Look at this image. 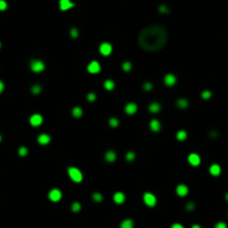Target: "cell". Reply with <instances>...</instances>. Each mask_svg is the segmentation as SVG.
<instances>
[{"label":"cell","instance_id":"1","mask_svg":"<svg viewBox=\"0 0 228 228\" xmlns=\"http://www.w3.org/2000/svg\"><path fill=\"white\" fill-rule=\"evenodd\" d=\"M141 48L147 52H157L168 41V31L162 26L152 25L144 28L137 38Z\"/></svg>","mask_w":228,"mask_h":228},{"label":"cell","instance_id":"2","mask_svg":"<svg viewBox=\"0 0 228 228\" xmlns=\"http://www.w3.org/2000/svg\"><path fill=\"white\" fill-rule=\"evenodd\" d=\"M67 172H68V176L74 182H80L83 180V174H82V171L80 169H77L75 167H69L67 169Z\"/></svg>","mask_w":228,"mask_h":228},{"label":"cell","instance_id":"3","mask_svg":"<svg viewBox=\"0 0 228 228\" xmlns=\"http://www.w3.org/2000/svg\"><path fill=\"white\" fill-rule=\"evenodd\" d=\"M30 69L35 73H40L45 69V64L40 59H33L30 62Z\"/></svg>","mask_w":228,"mask_h":228},{"label":"cell","instance_id":"4","mask_svg":"<svg viewBox=\"0 0 228 228\" xmlns=\"http://www.w3.org/2000/svg\"><path fill=\"white\" fill-rule=\"evenodd\" d=\"M143 201L144 204L147 205V206H149V207H154L157 205V198L151 192H145L143 194Z\"/></svg>","mask_w":228,"mask_h":228},{"label":"cell","instance_id":"5","mask_svg":"<svg viewBox=\"0 0 228 228\" xmlns=\"http://www.w3.org/2000/svg\"><path fill=\"white\" fill-rule=\"evenodd\" d=\"M48 198H49V200L57 202V201H59L62 199V192L58 189H52L49 191V194H48Z\"/></svg>","mask_w":228,"mask_h":228},{"label":"cell","instance_id":"6","mask_svg":"<svg viewBox=\"0 0 228 228\" xmlns=\"http://www.w3.org/2000/svg\"><path fill=\"white\" fill-rule=\"evenodd\" d=\"M43 121H44V119L40 114H33L29 119V123H30V125H33V126H39L40 124L43 123Z\"/></svg>","mask_w":228,"mask_h":228},{"label":"cell","instance_id":"7","mask_svg":"<svg viewBox=\"0 0 228 228\" xmlns=\"http://www.w3.org/2000/svg\"><path fill=\"white\" fill-rule=\"evenodd\" d=\"M87 70H88L91 74L100 73V70H101L100 63H98V62H96V60H92V62L88 64V66H87Z\"/></svg>","mask_w":228,"mask_h":228},{"label":"cell","instance_id":"8","mask_svg":"<svg viewBox=\"0 0 228 228\" xmlns=\"http://www.w3.org/2000/svg\"><path fill=\"white\" fill-rule=\"evenodd\" d=\"M100 53L103 56H109L112 53V45L109 43H102L100 45Z\"/></svg>","mask_w":228,"mask_h":228},{"label":"cell","instance_id":"9","mask_svg":"<svg viewBox=\"0 0 228 228\" xmlns=\"http://www.w3.org/2000/svg\"><path fill=\"white\" fill-rule=\"evenodd\" d=\"M188 161H189V163L191 164V166H194V167H197V166H199L200 164V157L198 155L197 153H191L188 155Z\"/></svg>","mask_w":228,"mask_h":228},{"label":"cell","instance_id":"10","mask_svg":"<svg viewBox=\"0 0 228 228\" xmlns=\"http://www.w3.org/2000/svg\"><path fill=\"white\" fill-rule=\"evenodd\" d=\"M176 192H177L178 196L184 197V196H187L188 192H189V188H188V186H186V184H179V186H177V188H176Z\"/></svg>","mask_w":228,"mask_h":228},{"label":"cell","instance_id":"11","mask_svg":"<svg viewBox=\"0 0 228 228\" xmlns=\"http://www.w3.org/2000/svg\"><path fill=\"white\" fill-rule=\"evenodd\" d=\"M74 6H75V3L72 2L70 0H59V9L63 10V11L70 9Z\"/></svg>","mask_w":228,"mask_h":228},{"label":"cell","instance_id":"12","mask_svg":"<svg viewBox=\"0 0 228 228\" xmlns=\"http://www.w3.org/2000/svg\"><path fill=\"white\" fill-rule=\"evenodd\" d=\"M176 83H177V77L173 74H167L164 76V84L167 86H173Z\"/></svg>","mask_w":228,"mask_h":228},{"label":"cell","instance_id":"13","mask_svg":"<svg viewBox=\"0 0 228 228\" xmlns=\"http://www.w3.org/2000/svg\"><path fill=\"white\" fill-rule=\"evenodd\" d=\"M113 200L115 204L122 205L125 201V194L123 192H121V191H117V192H115L113 194Z\"/></svg>","mask_w":228,"mask_h":228},{"label":"cell","instance_id":"14","mask_svg":"<svg viewBox=\"0 0 228 228\" xmlns=\"http://www.w3.org/2000/svg\"><path fill=\"white\" fill-rule=\"evenodd\" d=\"M209 172H210L211 176H214V177H218V176L220 174V172H221L220 166H219V164H217V163L211 164L210 168H209Z\"/></svg>","mask_w":228,"mask_h":228},{"label":"cell","instance_id":"15","mask_svg":"<svg viewBox=\"0 0 228 228\" xmlns=\"http://www.w3.org/2000/svg\"><path fill=\"white\" fill-rule=\"evenodd\" d=\"M50 140H52L50 135H48V134H46V133L40 134L39 137H38V139H37L38 143L41 144V145H46V144H48L50 142Z\"/></svg>","mask_w":228,"mask_h":228},{"label":"cell","instance_id":"16","mask_svg":"<svg viewBox=\"0 0 228 228\" xmlns=\"http://www.w3.org/2000/svg\"><path fill=\"white\" fill-rule=\"evenodd\" d=\"M125 113L129 114V115H132L137 111V105L135 103H127L125 105Z\"/></svg>","mask_w":228,"mask_h":228},{"label":"cell","instance_id":"17","mask_svg":"<svg viewBox=\"0 0 228 228\" xmlns=\"http://www.w3.org/2000/svg\"><path fill=\"white\" fill-rule=\"evenodd\" d=\"M150 129L153 132H159L161 129V123L160 121L157 120V119H153V120L150 121Z\"/></svg>","mask_w":228,"mask_h":228},{"label":"cell","instance_id":"18","mask_svg":"<svg viewBox=\"0 0 228 228\" xmlns=\"http://www.w3.org/2000/svg\"><path fill=\"white\" fill-rule=\"evenodd\" d=\"M105 160H106L107 162H114V161L116 160V153L112 150H109L106 153H105Z\"/></svg>","mask_w":228,"mask_h":228},{"label":"cell","instance_id":"19","mask_svg":"<svg viewBox=\"0 0 228 228\" xmlns=\"http://www.w3.org/2000/svg\"><path fill=\"white\" fill-rule=\"evenodd\" d=\"M134 223L132 219H124L120 225V228H133Z\"/></svg>","mask_w":228,"mask_h":228},{"label":"cell","instance_id":"20","mask_svg":"<svg viewBox=\"0 0 228 228\" xmlns=\"http://www.w3.org/2000/svg\"><path fill=\"white\" fill-rule=\"evenodd\" d=\"M160 110H161V105L159 103H157V102H153V103H151L149 105V111L152 112V113H158Z\"/></svg>","mask_w":228,"mask_h":228},{"label":"cell","instance_id":"21","mask_svg":"<svg viewBox=\"0 0 228 228\" xmlns=\"http://www.w3.org/2000/svg\"><path fill=\"white\" fill-rule=\"evenodd\" d=\"M176 104H177V106L180 107V109H186V107H188V105H189V103H188V101L186 100V98H179V100H177Z\"/></svg>","mask_w":228,"mask_h":228},{"label":"cell","instance_id":"22","mask_svg":"<svg viewBox=\"0 0 228 228\" xmlns=\"http://www.w3.org/2000/svg\"><path fill=\"white\" fill-rule=\"evenodd\" d=\"M104 87H105V90L107 91H112L114 90V87H115V83H114L112 80H106L105 82H104Z\"/></svg>","mask_w":228,"mask_h":228},{"label":"cell","instance_id":"23","mask_svg":"<svg viewBox=\"0 0 228 228\" xmlns=\"http://www.w3.org/2000/svg\"><path fill=\"white\" fill-rule=\"evenodd\" d=\"M72 114H73L74 117H80L83 115V110H82L80 106H75L73 110H72Z\"/></svg>","mask_w":228,"mask_h":228},{"label":"cell","instance_id":"24","mask_svg":"<svg viewBox=\"0 0 228 228\" xmlns=\"http://www.w3.org/2000/svg\"><path fill=\"white\" fill-rule=\"evenodd\" d=\"M177 139L179 141H184L186 139H187V132L186 131H183V130H180L179 132H177Z\"/></svg>","mask_w":228,"mask_h":228},{"label":"cell","instance_id":"25","mask_svg":"<svg viewBox=\"0 0 228 228\" xmlns=\"http://www.w3.org/2000/svg\"><path fill=\"white\" fill-rule=\"evenodd\" d=\"M92 198H93V200L95 201V202H101V201L103 200V196H102L100 192H94V194H92Z\"/></svg>","mask_w":228,"mask_h":228},{"label":"cell","instance_id":"26","mask_svg":"<svg viewBox=\"0 0 228 228\" xmlns=\"http://www.w3.org/2000/svg\"><path fill=\"white\" fill-rule=\"evenodd\" d=\"M72 211L73 212H78V211L80 210V208H82V206H80V202H77V201H75V202H73L72 204Z\"/></svg>","mask_w":228,"mask_h":228},{"label":"cell","instance_id":"27","mask_svg":"<svg viewBox=\"0 0 228 228\" xmlns=\"http://www.w3.org/2000/svg\"><path fill=\"white\" fill-rule=\"evenodd\" d=\"M122 69H123L124 72H130V70L132 69V64H131L130 62H124V63L122 64Z\"/></svg>","mask_w":228,"mask_h":228},{"label":"cell","instance_id":"28","mask_svg":"<svg viewBox=\"0 0 228 228\" xmlns=\"http://www.w3.org/2000/svg\"><path fill=\"white\" fill-rule=\"evenodd\" d=\"M27 153H28V149L26 147H20L19 150H18V154L20 157H26Z\"/></svg>","mask_w":228,"mask_h":228},{"label":"cell","instance_id":"29","mask_svg":"<svg viewBox=\"0 0 228 228\" xmlns=\"http://www.w3.org/2000/svg\"><path fill=\"white\" fill-rule=\"evenodd\" d=\"M109 124L112 127H116L119 125V120H117L116 117H111L110 121H109Z\"/></svg>","mask_w":228,"mask_h":228},{"label":"cell","instance_id":"30","mask_svg":"<svg viewBox=\"0 0 228 228\" xmlns=\"http://www.w3.org/2000/svg\"><path fill=\"white\" fill-rule=\"evenodd\" d=\"M41 90H43V87L40 86V85H34V86L31 87V93H33V94H39L40 92H41Z\"/></svg>","mask_w":228,"mask_h":228},{"label":"cell","instance_id":"31","mask_svg":"<svg viewBox=\"0 0 228 228\" xmlns=\"http://www.w3.org/2000/svg\"><path fill=\"white\" fill-rule=\"evenodd\" d=\"M125 158H126V160L129 162H131V161H133L135 159V153H134L133 151H129L126 153V155H125Z\"/></svg>","mask_w":228,"mask_h":228},{"label":"cell","instance_id":"32","mask_svg":"<svg viewBox=\"0 0 228 228\" xmlns=\"http://www.w3.org/2000/svg\"><path fill=\"white\" fill-rule=\"evenodd\" d=\"M211 95H212V94H211L210 91H204V92L201 93V97H202L204 100H209L211 97Z\"/></svg>","mask_w":228,"mask_h":228},{"label":"cell","instance_id":"33","mask_svg":"<svg viewBox=\"0 0 228 228\" xmlns=\"http://www.w3.org/2000/svg\"><path fill=\"white\" fill-rule=\"evenodd\" d=\"M69 35L73 38H77L78 37V29H76V28H72L69 31Z\"/></svg>","mask_w":228,"mask_h":228},{"label":"cell","instance_id":"34","mask_svg":"<svg viewBox=\"0 0 228 228\" xmlns=\"http://www.w3.org/2000/svg\"><path fill=\"white\" fill-rule=\"evenodd\" d=\"M87 101H90V102H94V101L96 100V94H94V93H88L87 94Z\"/></svg>","mask_w":228,"mask_h":228},{"label":"cell","instance_id":"35","mask_svg":"<svg viewBox=\"0 0 228 228\" xmlns=\"http://www.w3.org/2000/svg\"><path fill=\"white\" fill-rule=\"evenodd\" d=\"M7 7H8V5H7L6 1L5 0H0V11H5L7 9Z\"/></svg>","mask_w":228,"mask_h":228},{"label":"cell","instance_id":"36","mask_svg":"<svg viewBox=\"0 0 228 228\" xmlns=\"http://www.w3.org/2000/svg\"><path fill=\"white\" fill-rule=\"evenodd\" d=\"M152 87H153L152 83H150V82H147V83H144V85H143V90L144 91H151V90H152Z\"/></svg>","mask_w":228,"mask_h":228},{"label":"cell","instance_id":"37","mask_svg":"<svg viewBox=\"0 0 228 228\" xmlns=\"http://www.w3.org/2000/svg\"><path fill=\"white\" fill-rule=\"evenodd\" d=\"M215 228H227V225L225 224L224 221H219L215 225Z\"/></svg>","mask_w":228,"mask_h":228},{"label":"cell","instance_id":"38","mask_svg":"<svg viewBox=\"0 0 228 228\" xmlns=\"http://www.w3.org/2000/svg\"><path fill=\"white\" fill-rule=\"evenodd\" d=\"M186 209H187L188 211H191L194 209V202H188L187 205H186Z\"/></svg>","mask_w":228,"mask_h":228},{"label":"cell","instance_id":"39","mask_svg":"<svg viewBox=\"0 0 228 228\" xmlns=\"http://www.w3.org/2000/svg\"><path fill=\"white\" fill-rule=\"evenodd\" d=\"M159 11H160V12H162V13H168V12H169V9H168V7H166V6H163V5H162V6L159 7Z\"/></svg>","mask_w":228,"mask_h":228},{"label":"cell","instance_id":"40","mask_svg":"<svg viewBox=\"0 0 228 228\" xmlns=\"http://www.w3.org/2000/svg\"><path fill=\"white\" fill-rule=\"evenodd\" d=\"M171 228H183V226L181 224H178V223H176V224H173L172 226H171Z\"/></svg>","mask_w":228,"mask_h":228},{"label":"cell","instance_id":"41","mask_svg":"<svg viewBox=\"0 0 228 228\" xmlns=\"http://www.w3.org/2000/svg\"><path fill=\"white\" fill-rule=\"evenodd\" d=\"M3 90H5V84H3L2 80H0V94L2 93Z\"/></svg>","mask_w":228,"mask_h":228},{"label":"cell","instance_id":"42","mask_svg":"<svg viewBox=\"0 0 228 228\" xmlns=\"http://www.w3.org/2000/svg\"><path fill=\"white\" fill-rule=\"evenodd\" d=\"M217 135H218V133L216 132V131H211L210 132V137H217Z\"/></svg>","mask_w":228,"mask_h":228},{"label":"cell","instance_id":"43","mask_svg":"<svg viewBox=\"0 0 228 228\" xmlns=\"http://www.w3.org/2000/svg\"><path fill=\"white\" fill-rule=\"evenodd\" d=\"M191 228H201V227H200V225L194 224V225H192V226H191Z\"/></svg>","mask_w":228,"mask_h":228},{"label":"cell","instance_id":"44","mask_svg":"<svg viewBox=\"0 0 228 228\" xmlns=\"http://www.w3.org/2000/svg\"><path fill=\"white\" fill-rule=\"evenodd\" d=\"M225 199L228 201V192H226V194H225Z\"/></svg>","mask_w":228,"mask_h":228},{"label":"cell","instance_id":"45","mask_svg":"<svg viewBox=\"0 0 228 228\" xmlns=\"http://www.w3.org/2000/svg\"><path fill=\"white\" fill-rule=\"evenodd\" d=\"M0 141H1V135H0Z\"/></svg>","mask_w":228,"mask_h":228},{"label":"cell","instance_id":"46","mask_svg":"<svg viewBox=\"0 0 228 228\" xmlns=\"http://www.w3.org/2000/svg\"><path fill=\"white\" fill-rule=\"evenodd\" d=\"M0 47H1V43H0Z\"/></svg>","mask_w":228,"mask_h":228}]
</instances>
